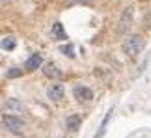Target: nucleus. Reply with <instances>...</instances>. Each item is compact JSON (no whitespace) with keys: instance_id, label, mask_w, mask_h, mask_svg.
<instances>
[{"instance_id":"nucleus-9","label":"nucleus","mask_w":151,"mask_h":138,"mask_svg":"<svg viewBox=\"0 0 151 138\" xmlns=\"http://www.w3.org/2000/svg\"><path fill=\"white\" fill-rule=\"evenodd\" d=\"M52 36H54V39H65V32H63V26L60 24V22H54V26H52Z\"/></svg>"},{"instance_id":"nucleus-3","label":"nucleus","mask_w":151,"mask_h":138,"mask_svg":"<svg viewBox=\"0 0 151 138\" xmlns=\"http://www.w3.org/2000/svg\"><path fill=\"white\" fill-rule=\"evenodd\" d=\"M73 95H75V99L80 101V103H84V101H91V99H93V91H91L88 86H84V84L75 86Z\"/></svg>"},{"instance_id":"nucleus-14","label":"nucleus","mask_w":151,"mask_h":138,"mask_svg":"<svg viewBox=\"0 0 151 138\" xmlns=\"http://www.w3.org/2000/svg\"><path fill=\"white\" fill-rule=\"evenodd\" d=\"M84 2H88V0H67L65 4H69V6H73V4H84Z\"/></svg>"},{"instance_id":"nucleus-10","label":"nucleus","mask_w":151,"mask_h":138,"mask_svg":"<svg viewBox=\"0 0 151 138\" xmlns=\"http://www.w3.org/2000/svg\"><path fill=\"white\" fill-rule=\"evenodd\" d=\"M131 19H132V8H127V9H125V13H123V17H121V26H119L121 30L129 26L127 22H131Z\"/></svg>"},{"instance_id":"nucleus-6","label":"nucleus","mask_w":151,"mask_h":138,"mask_svg":"<svg viewBox=\"0 0 151 138\" xmlns=\"http://www.w3.org/2000/svg\"><path fill=\"white\" fill-rule=\"evenodd\" d=\"M47 97H49L50 101H60L62 97H63V86L62 84H52V86H49Z\"/></svg>"},{"instance_id":"nucleus-12","label":"nucleus","mask_w":151,"mask_h":138,"mask_svg":"<svg viewBox=\"0 0 151 138\" xmlns=\"http://www.w3.org/2000/svg\"><path fill=\"white\" fill-rule=\"evenodd\" d=\"M60 50L65 56H69V58H73V56H75V47H73V45H62Z\"/></svg>"},{"instance_id":"nucleus-5","label":"nucleus","mask_w":151,"mask_h":138,"mask_svg":"<svg viewBox=\"0 0 151 138\" xmlns=\"http://www.w3.org/2000/svg\"><path fill=\"white\" fill-rule=\"evenodd\" d=\"M41 64H43V56L39 54V52H36V54H32L30 58L26 60L24 69H26V71H36V69L41 67Z\"/></svg>"},{"instance_id":"nucleus-2","label":"nucleus","mask_w":151,"mask_h":138,"mask_svg":"<svg viewBox=\"0 0 151 138\" xmlns=\"http://www.w3.org/2000/svg\"><path fill=\"white\" fill-rule=\"evenodd\" d=\"M142 49V37L140 36H129L123 43V52L129 56H136Z\"/></svg>"},{"instance_id":"nucleus-8","label":"nucleus","mask_w":151,"mask_h":138,"mask_svg":"<svg viewBox=\"0 0 151 138\" xmlns=\"http://www.w3.org/2000/svg\"><path fill=\"white\" fill-rule=\"evenodd\" d=\"M80 121H82V119H80L78 114H71V116L65 119V127H67L69 131H77V129L80 127Z\"/></svg>"},{"instance_id":"nucleus-7","label":"nucleus","mask_w":151,"mask_h":138,"mask_svg":"<svg viewBox=\"0 0 151 138\" xmlns=\"http://www.w3.org/2000/svg\"><path fill=\"white\" fill-rule=\"evenodd\" d=\"M43 75H45V77H49V78H60V77H62V71L58 69L56 64L49 62V64L43 65Z\"/></svg>"},{"instance_id":"nucleus-4","label":"nucleus","mask_w":151,"mask_h":138,"mask_svg":"<svg viewBox=\"0 0 151 138\" xmlns=\"http://www.w3.org/2000/svg\"><path fill=\"white\" fill-rule=\"evenodd\" d=\"M4 110L8 114H11V116H17V114L24 112V105H22L19 99H8L4 103Z\"/></svg>"},{"instance_id":"nucleus-1","label":"nucleus","mask_w":151,"mask_h":138,"mask_svg":"<svg viewBox=\"0 0 151 138\" xmlns=\"http://www.w3.org/2000/svg\"><path fill=\"white\" fill-rule=\"evenodd\" d=\"M2 121L4 125L8 127L13 134H24V131H26V123L22 121V119L19 116H11V114H4V118H2Z\"/></svg>"},{"instance_id":"nucleus-13","label":"nucleus","mask_w":151,"mask_h":138,"mask_svg":"<svg viewBox=\"0 0 151 138\" xmlns=\"http://www.w3.org/2000/svg\"><path fill=\"white\" fill-rule=\"evenodd\" d=\"M21 75H22V71H21V69H17V67H13V69H9V71H8V77L9 78H17V77H21Z\"/></svg>"},{"instance_id":"nucleus-11","label":"nucleus","mask_w":151,"mask_h":138,"mask_svg":"<svg viewBox=\"0 0 151 138\" xmlns=\"http://www.w3.org/2000/svg\"><path fill=\"white\" fill-rule=\"evenodd\" d=\"M15 45H17V41H15V37H6L2 43H0V47H2L4 50H11V49H15Z\"/></svg>"}]
</instances>
